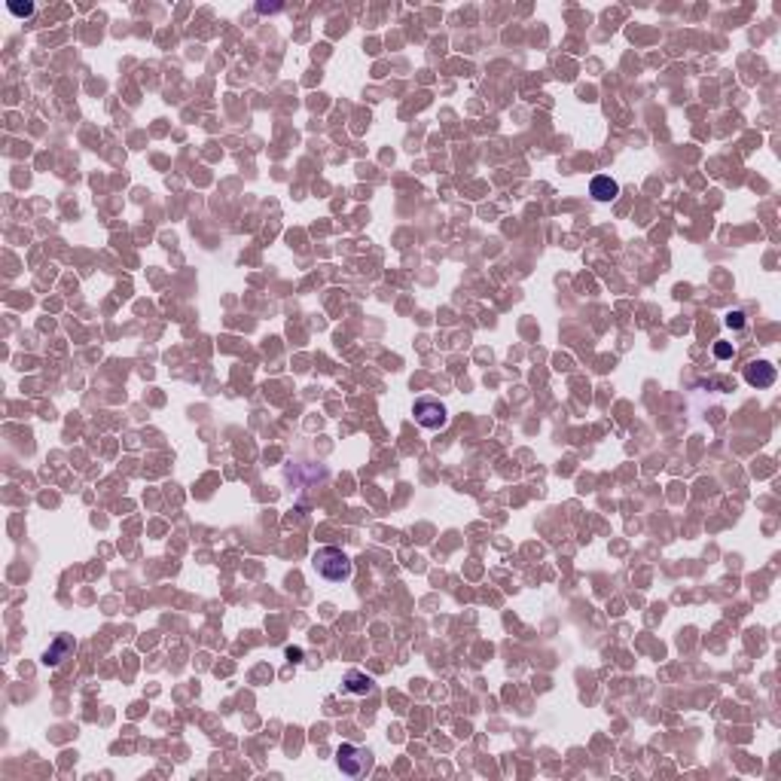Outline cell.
<instances>
[{"label":"cell","instance_id":"obj_10","mask_svg":"<svg viewBox=\"0 0 781 781\" xmlns=\"http://www.w3.org/2000/svg\"><path fill=\"white\" fill-rule=\"evenodd\" d=\"M10 10H13L15 15H31V10H34V6H31V3H24V6H19V3H10Z\"/></svg>","mask_w":781,"mask_h":781},{"label":"cell","instance_id":"obj_7","mask_svg":"<svg viewBox=\"0 0 781 781\" xmlns=\"http://www.w3.org/2000/svg\"><path fill=\"white\" fill-rule=\"evenodd\" d=\"M345 690L364 696V693L373 690V678L364 675V671H348V675H345Z\"/></svg>","mask_w":781,"mask_h":781},{"label":"cell","instance_id":"obj_8","mask_svg":"<svg viewBox=\"0 0 781 781\" xmlns=\"http://www.w3.org/2000/svg\"><path fill=\"white\" fill-rule=\"evenodd\" d=\"M726 327H729V330H742V327H745V315L742 312H729L726 315Z\"/></svg>","mask_w":781,"mask_h":781},{"label":"cell","instance_id":"obj_2","mask_svg":"<svg viewBox=\"0 0 781 781\" xmlns=\"http://www.w3.org/2000/svg\"><path fill=\"white\" fill-rule=\"evenodd\" d=\"M413 415H415V422H418V424L427 427V431H440V427H446V422H449L446 406H443L440 400H434V397H422V400H415Z\"/></svg>","mask_w":781,"mask_h":781},{"label":"cell","instance_id":"obj_5","mask_svg":"<svg viewBox=\"0 0 781 781\" xmlns=\"http://www.w3.org/2000/svg\"><path fill=\"white\" fill-rule=\"evenodd\" d=\"M73 647H77V644H73V638H71V635H58L52 647H49V650L43 653V662H46V666H58V662H62V659L67 657V653H73Z\"/></svg>","mask_w":781,"mask_h":781},{"label":"cell","instance_id":"obj_9","mask_svg":"<svg viewBox=\"0 0 781 781\" xmlns=\"http://www.w3.org/2000/svg\"><path fill=\"white\" fill-rule=\"evenodd\" d=\"M715 354H717V357H724V360H726V357H733V345H726V342H717V345H715Z\"/></svg>","mask_w":781,"mask_h":781},{"label":"cell","instance_id":"obj_11","mask_svg":"<svg viewBox=\"0 0 781 781\" xmlns=\"http://www.w3.org/2000/svg\"><path fill=\"white\" fill-rule=\"evenodd\" d=\"M287 657H290L293 662H299V659H302V650H299V647H287Z\"/></svg>","mask_w":781,"mask_h":781},{"label":"cell","instance_id":"obj_1","mask_svg":"<svg viewBox=\"0 0 781 781\" xmlns=\"http://www.w3.org/2000/svg\"><path fill=\"white\" fill-rule=\"evenodd\" d=\"M312 565H315L317 574H321L324 580H330V583L351 580V574H354V561H351L342 550H336V547L317 550L315 559H312Z\"/></svg>","mask_w":781,"mask_h":781},{"label":"cell","instance_id":"obj_6","mask_svg":"<svg viewBox=\"0 0 781 781\" xmlns=\"http://www.w3.org/2000/svg\"><path fill=\"white\" fill-rule=\"evenodd\" d=\"M589 192H592V196L599 199V201H610V199L619 196V183H617L614 178H608V174H599V178L592 180Z\"/></svg>","mask_w":781,"mask_h":781},{"label":"cell","instance_id":"obj_4","mask_svg":"<svg viewBox=\"0 0 781 781\" xmlns=\"http://www.w3.org/2000/svg\"><path fill=\"white\" fill-rule=\"evenodd\" d=\"M775 366L766 364V360H751L748 366H745V382L751 385V388H769L772 382H775Z\"/></svg>","mask_w":781,"mask_h":781},{"label":"cell","instance_id":"obj_3","mask_svg":"<svg viewBox=\"0 0 781 781\" xmlns=\"http://www.w3.org/2000/svg\"><path fill=\"white\" fill-rule=\"evenodd\" d=\"M336 763H339V769L345 772V775H360L366 766H369V754L354 748V745H342L339 751H336Z\"/></svg>","mask_w":781,"mask_h":781}]
</instances>
